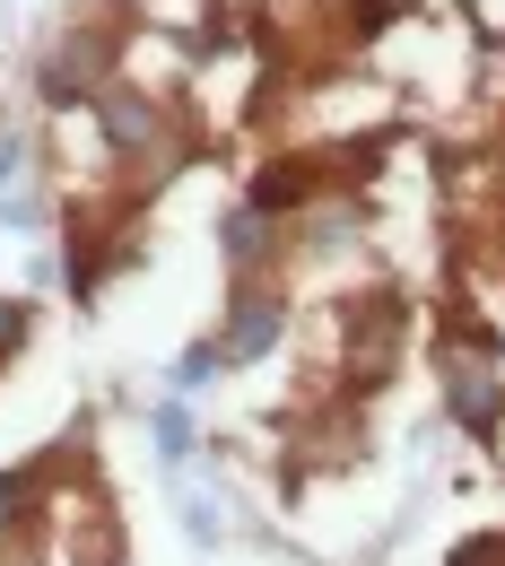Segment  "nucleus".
<instances>
[{
	"instance_id": "nucleus-1",
	"label": "nucleus",
	"mask_w": 505,
	"mask_h": 566,
	"mask_svg": "<svg viewBox=\"0 0 505 566\" xmlns=\"http://www.w3.org/2000/svg\"><path fill=\"white\" fill-rule=\"evenodd\" d=\"M271 340H280V305H271V296H253V305H235V323H227L218 357H262Z\"/></svg>"
},
{
	"instance_id": "nucleus-2",
	"label": "nucleus",
	"mask_w": 505,
	"mask_h": 566,
	"mask_svg": "<svg viewBox=\"0 0 505 566\" xmlns=\"http://www.w3.org/2000/svg\"><path fill=\"white\" fill-rule=\"evenodd\" d=\"M453 410H462V427H497V384L471 375V366H453Z\"/></svg>"
},
{
	"instance_id": "nucleus-3",
	"label": "nucleus",
	"mask_w": 505,
	"mask_h": 566,
	"mask_svg": "<svg viewBox=\"0 0 505 566\" xmlns=\"http://www.w3.org/2000/svg\"><path fill=\"white\" fill-rule=\"evenodd\" d=\"M105 132H114V148H148L157 140V114L131 105V96H105Z\"/></svg>"
},
{
	"instance_id": "nucleus-4",
	"label": "nucleus",
	"mask_w": 505,
	"mask_h": 566,
	"mask_svg": "<svg viewBox=\"0 0 505 566\" xmlns=\"http://www.w3.org/2000/svg\"><path fill=\"white\" fill-rule=\"evenodd\" d=\"M157 444H166V453H183V444H192V427H183V410H157Z\"/></svg>"
},
{
	"instance_id": "nucleus-5",
	"label": "nucleus",
	"mask_w": 505,
	"mask_h": 566,
	"mask_svg": "<svg viewBox=\"0 0 505 566\" xmlns=\"http://www.w3.org/2000/svg\"><path fill=\"white\" fill-rule=\"evenodd\" d=\"M453 566H505V541H471V549H453Z\"/></svg>"
},
{
	"instance_id": "nucleus-6",
	"label": "nucleus",
	"mask_w": 505,
	"mask_h": 566,
	"mask_svg": "<svg viewBox=\"0 0 505 566\" xmlns=\"http://www.w3.org/2000/svg\"><path fill=\"white\" fill-rule=\"evenodd\" d=\"M0 340H18V305H0Z\"/></svg>"
}]
</instances>
